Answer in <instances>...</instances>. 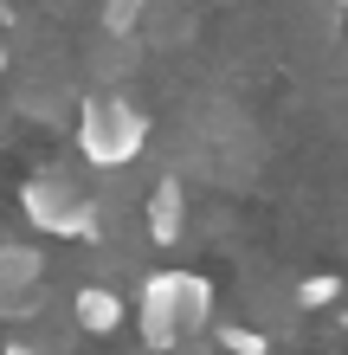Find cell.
Returning a JSON list of instances; mask_svg holds the SVG:
<instances>
[{"instance_id": "cell-1", "label": "cell", "mask_w": 348, "mask_h": 355, "mask_svg": "<svg viewBox=\"0 0 348 355\" xmlns=\"http://www.w3.org/2000/svg\"><path fill=\"white\" fill-rule=\"evenodd\" d=\"M207 323H213V284L200 271H155V278H142L136 329L149 349H181Z\"/></svg>"}, {"instance_id": "cell-2", "label": "cell", "mask_w": 348, "mask_h": 355, "mask_svg": "<svg viewBox=\"0 0 348 355\" xmlns=\"http://www.w3.org/2000/svg\"><path fill=\"white\" fill-rule=\"evenodd\" d=\"M142 142H149V116L136 110L129 97H84V110H77V149H84L91 168H129L142 155Z\"/></svg>"}, {"instance_id": "cell-3", "label": "cell", "mask_w": 348, "mask_h": 355, "mask_svg": "<svg viewBox=\"0 0 348 355\" xmlns=\"http://www.w3.org/2000/svg\"><path fill=\"white\" fill-rule=\"evenodd\" d=\"M19 207H26V220L39 233H58V239H91L97 233V200L65 175H33L19 187Z\"/></svg>"}, {"instance_id": "cell-4", "label": "cell", "mask_w": 348, "mask_h": 355, "mask_svg": "<svg viewBox=\"0 0 348 355\" xmlns=\"http://www.w3.org/2000/svg\"><path fill=\"white\" fill-rule=\"evenodd\" d=\"M39 278H46V259L33 245H0V317H26L39 304Z\"/></svg>"}, {"instance_id": "cell-5", "label": "cell", "mask_w": 348, "mask_h": 355, "mask_svg": "<svg viewBox=\"0 0 348 355\" xmlns=\"http://www.w3.org/2000/svg\"><path fill=\"white\" fill-rule=\"evenodd\" d=\"M181 233H187V187H181V175H161L149 187V239L174 245Z\"/></svg>"}, {"instance_id": "cell-6", "label": "cell", "mask_w": 348, "mask_h": 355, "mask_svg": "<svg viewBox=\"0 0 348 355\" xmlns=\"http://www.w3.org/2000/svg\"><path fill=\"white\" fill-rule=\"evenodd\" d=\"M71 317H77V329H91V336H110V329H122V297L104 291V284H84L71 297Z\"/></svg>"}, {"instance_id": "cell-7", "label": "cell", "mask_w": 348, "mask_h": 355, "mask_svg": "<svg viewBox=\"0 0 348 355\" xmlns=\"http://www.w3.org/2000/svg\"><path fill=\"white\" fill-rule=\"evenodd\" d=\"M142 19H149V0H104V33L110 39H136Z\"/></svg>"}, {"instance_id": "cell-8", "label": "cell", "mask_w": 348, "mask_h": 355, "mask_svg": "<svg viewBox=\"0 0 348 355\" xmlns=\"http://www.w3.org/2000/svg\"><path fill=\"white\" fill-rule=\"evenodd\" d=\"M336 297H342V278H336V271H316V278H303V284H297V304H310V310L336 304Z\"/></svg>"}, {"instance_id": "cell-9", "label": "cell", "mask_w": 348, "mask_h": 355, "mask_svg": "<svg viewBox=\"0 0 348 355\" xmlns=\"http://www.w3.org/2000/svg\"><path fill=\"white\" fill-rule=\"evenodd\" d=\"M219 349H232V355H264V336H258V329H239V323H219Z\"/></svg>"}, {"instance_id": "cell-10", "label": "cell", "mask_w": 348, "mask_h": 355, "mask_svg": "<svg viewBox=\"0 0 348 355\" xmlns=\"http://www.w3.org/2000/svg\"><path fill=\"white\" fill-rule=\"evenodd\" d=\"M7 355H52V349H33V343H13Z\"/></svg>"}, {"instance_id": "cell-11", "label": "cell", "mask_w": 348, "mask_h": 355, "mask_svg": "<svg viewBox=\"0 0 348 355\" xmlns=\"http://www.w3.org/2000/svg\"><path fill=\"white\" fill-rule=\"evenodd\" d=\"M0 65H7V39H0Z\"/></svg>"}, {"instance_id": "cell-12", "label": "cell", "mask_w": 348, "mask_h": 355, "mask_svg": "<svg viewBox=\"0 0 348 355\" xmlns=\"http://www.w3.org/2000/svg\"><path fill=\"white\" fill-rule=\"evenodd\" d=\"M342 329H348V304H342Z\"/></svg>"}]
</instances>
